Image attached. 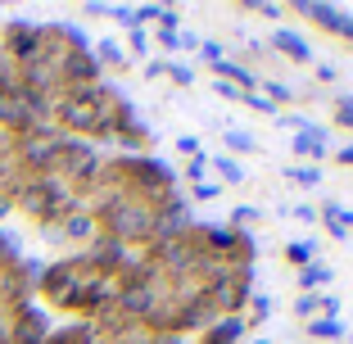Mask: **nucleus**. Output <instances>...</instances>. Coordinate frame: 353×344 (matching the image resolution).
<instances>
[{"label": "nucleus", "instance_id": "nucleus-1", "mask_svg": "<svg viewBox=\"0 0 353 344\" xmlns=\"http://www.w3.org/2000/svg\"><path fill=\"white\" fill-rule=\"evenodd\" d=\"M272 45H276V50H285V54H294V59H312L308 45H303L294 32H272Z\"/></svg>", "mask_w": 353, "mask_h": 344}, {"label": "nucleus", "instance_id": "nucleus-2", "mask_svg": "<svg viewBox=\"0 0 353 344\" xmlns=\"http://www.w3.org/2000/svg\"><path fill=\"white\" fill-rule=\"evenodd\" d=\"M294 150H299V154H312V159H317V154H326V141H322V132H312V127H308V132L294 136Z\"/></svg>", "mask_w": 353, "mask_h": 344}, {"label": "nucleus", "instance_id": "nucleus-3", "mask_svg": "<svg viewBox=\"0 0 353 344\" xmlns=\"http://www.w3.org/2000/svg\"><path fill=\"white\" fill-rule=\"evenodd\" d=\"M331 281V267H322V263H308V267L299 272V285L303 290H312V285H326Z\"/></svg>", "mask_w": 353, "mask_h": 344}, {"label": "nucleus", "instance_id": "nucleus-4", "mask_svg": "<svg viewBox=\"0 0 353 344\" xmlns=\"http://www.w3.org/2000/svg\"><path fill=\"white\" fill-rule=\"evenodd\" d=\"M326 227H331L335 236H344V227H353V213H344L340 204H326Z\"/></svg>", "mask_w": 353, "mask_h": 344}, {"label": "nucleus", "instance_id": "nucleus-5", "mask_svg": "<svg viewBox=\"0 0 353 344\" xmlns=\"http://www.w3.org/2000/svg\"><path fill=\"white\" fill-rule=\"evenodd\" d=\"M222 77H236V86H254V77H250V68H240V63H231V59H222V63H213Z\"/></svg>", "mask_w": 353, "mask_h": 344}, {"label": "nucleus", "instance_id": "nucleus-6", "mask_svg": "<svg viewBox=\"0 0 353 344\" xmlns=\"http://www.w3.org/2000/svg\"><path fill=\"white\" fill-rule=\"evenodd\" d=\"M95 54H100L104 63H118V68H123V63H127V50H123V45H118V41H100V45H95Z\"/></svg>", "mask_w": 353, "mask_h": 344}, {"label": "nucleus", "instance_id": "nucleus-7", "mask_svg": "<svg viewBox=\"0 0 353 344\" xmlns=\"http://www.w3.org/2000/svg\"><path fill=\"white\" fill-rule=\"evenodd\" d=\"M218 172H222V181H245V168L236 159H218Z\"/></svg>", "mask_w": 353, "mask_h": 344}, {"label": "nucleus", "instance_id": "nucleus-8", "mask_svg": "<svg viewBox=\"0 0 353 344\" xmlns=\"http://www.w3.org/2000/svg\"><path fill=\"white\" fill-rule=\"evenodd\" d=\"M227 145H231V150H240V154L259 150V145H254V136H245V132H227Z\"/></svg>", "mask_w": 353, "mask_h": 344}, {"label": "nucleus", "instance_id": "nucleus-9", "mask_svg": "<svg viewBox=\"0 0 353 344\" xmlns=\"http://www.w3.org/2000/svg\"><path fill=\"white\" fill-rule=\"evenodd\" d=\"M285 254H290V263H303V267H308V263H312V240H308V245L299 240V245H290Z\"/></svg>", "mask_w": 353, "mask_h": 344}, {"label": "nucleus", "instance_id": "nucleus-10", "mask_svg": "<svg viewBox=\"0 0 353 344\" xmlns=\"http://www.w3.org/2000/svg\"><path fill=\"white\" fill-rule=\"evenodd\" d=\"M308 331H312V335H326V340H335V335H344V326H340V322H308Z\"/></svg>", "mask_w": 353, "mask_h": 344}, {"label": "nucleus", "instance_id": "nucleus-11", "mask_svg": "<svg viewBox=\"0 0 353 344\" xmlns=\"http://www.w3.org/2000/svg\"><path fill=\"white\" fill-rule=\"evenodd\" d=\"M317 308H322V299H317V294H303V299L294 303V313H303V317H312Z\"/></svg>", "mask_w": 353, "mask_h": 344}, {"label": "nucleus", "instance_id": "nucleus-12", "mask_svg": "<svg viewBox=\"0 0 353 344\" xmlns=\"http://www.w3.org/2000/svg\"><path fill=\"white\" fill-rule=\"evenodd\" d=\"M204 168H208V159H204V150H199V154L190 159V168H186V177H190V181H199V177H204Z\"/></svg>", "mask_w": 353, "mask_h": 344}, {"label": "nucleus", "instance_id": "nucleus-13", "mask_svg": "<svg viewBox=\"0 0 353 344\" xmlns=\"http://www.w3.org/2000/svg\"><path fill=\"white\" fill-rule=\"evenodd\" d=\"M263 91H268L272 100H294V95H290V86H281V82H263Z\"/></svg>", "mask_w": 353, "mask_h": 344}, {"label": "nucleus", "instance_id": "nucleus-14", "mask_svg": "<svg viewBox=\"0 0 353 344\" xmlns=\"http://www.w3.org/2000/svg\"><path fill=\"white\" fill-rule=\"evenodd\" d=\"M335 118H340L344 127H353V95H349V100H340V109H335Z\"/></svg>", "mask_w": 353, "mask_h": 344}, {"label": "nucleus", "instance_id": "nucleus-15", "mask_svg": "<svg viewBox=\"0 0 353 344\" xmlns=\"http://www.w3.org/2000/svg\"><path fill=\"white\" fill-rule=\"evenodd\" d=\"M163 73H168V77H176L181 86L190 82V68H181V63H163Z\"/></svg>", "mask_w": 353, "mask_h": 344}, {"label": "nucleus", "instance_id": "nucleus-16", "mask_svg": "<svg viewBox=\"0 0 353 344\" xmlns=\"http://www.w3.org/2000/svg\"><path fill=\"white\" fill-rule=\"evenodd\" d=\"M290 177H294V181H308V186H312V181H317V177H322V172H317V168H294V172H290Z\"/></svg>", "mask_w": 353, "mask_h": 344}, {"label": "nucleus", "instance_id": "nucleus-17", "mask_svg": "<svg viewBox=\"0 0 353 344\" xmlns=\"http://www.w3.org/2000/svg\"><path fill=\"white\" fill-rule=\"evenodd\" d=\"M272 313V299H268V294H259V299H254V317H259V322H263V317H268Z\"/></svg>", "mask_w": 353, "mask_h": 344}, {"label": "nucleus", "instance_id": "nucleus-18", "mask_svg": "<svg viewBox=\"0 0 353 344\" xmlns=\"http://www.w3.org/2000/svg\"><path fill=\"white\" fill-rule=\"evenodd\" d=\"M218 95H222V100H245V91H236L231 82H218Z\"/></svg>", "mask_w": 353, "mask_h": 344}, {"label": "nucleus", "instance_id": "nucleus-19", "mask_svg": "<svg viewBox=\"0 0 353 344\" xmlns=\"http://www.w3.org/2000/svg\"><path fill=\"white\" fill-rule=\"evenodd\" d=\"M10 213H14V195H10V190H0V222L10 218Z\"/></svg>", "mask_w": 353, "mask_h": 344}, {"label": "nucleus", "instance_id": "nucleus-20", "mask_svg": "<svg viewBox=\"0 0 353 344\" xmlns=\"http://www.w3.org/2000/svg\"><path fill=\"white\" fill-rule=\"evenodd\" d=\"M218 195V186H208V181H195V199H213Z\"/></svg>", "mask_w": 353, "mask_h": 344}, {"label": "nucleus", "instance_id": "nucleus-21", "mask_svg": "<svg viewBox=\"0 0 353 344\" xmlns=\"http://www.w3.org/2000/svg\"><path fill=\"white\" fill-rule=\"evenodd\" d=\"M340 159H344V163H353V145H344V150H340Z\"/></svg>", "mask_w": 353, "mask_h": 344}]
</instances>
